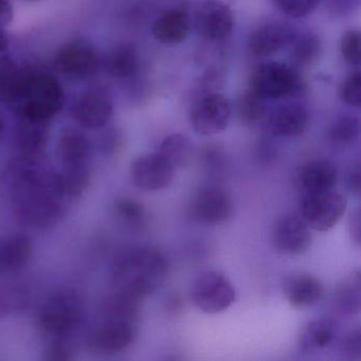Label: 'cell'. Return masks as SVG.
I'll return each mask as SVG.
<instances>
[{
    "instance_id": "cell-42",
    "label": "cell",
    "mask_w": 361,
    "mask_h": 361,
    "mask_svg": "<svg viewBox=\"0 0 361 361\" xmlns=\"http://www.w3.org/2000/svg\"><path fill=\"white\" fill-rule=\"evenodd\" d=\"M14 18V9L9 0H0V28L9 26Z\"/></svg>"
},
{
    "instance_id": "cell-41",
    "label": "cell",
    "mask_w": 361,
    "mask_h": 361,
    "mask_svg": "<svg viewBox=\"0 0 361 361\" xmlns=\"http://www.w3.org/2000/svg\"><path fill=\"white\" fill-rule=\"evenodd\" d=\"M276 158V149L270 143L263 142L259 145L257 151V159L259 164L264 166L274 164Z\"/></svg>"
},
{
    "instance_id": "cell-35",
    "label": "cell",
    "mask_w": 361,
    "mask_h": 361,
    "mask_svg": "<svg viewBox=\"0 0 361 361\" xmlns=\"http://www.w3.org/2000/svg\"><path fill=\"white\" fill-rule=\"evenodd\" d=\"M200 166L211 178L223 179L229 169V159L225 149L219 145H208L200 153Z\"/></svg>"
},
{
    "instance_id": "cell-22",
    "label": "cell",
    "mask_w": 361,
    "mask_h": 361,
    "mask_svg": "<svg viewBox=\"0 0 361 361\" xmlns=\"http://www.w3.org/2000/svg\"><path fill=\"white\" fill-rule=\"evenodd\" d=\"M192 22L183 10H170L162 14L152 25V33L156 41L166 46H177L189 37Z\"/></svg>"
},
{
    "instance_id": "cell-43",
    "label": "cell",
    "mask_w": 361,
    "mask_h": 361,
    "mask_svg": "<svg viewBox=\"0 0 361 361\" xmlns=\"http://www.w3.org/2000/svg\"><path fill=\"white\" fill-rule=\"evenodd\" d=\"M360 164H359L353 166L350 172H348V188L355 195H359V194H360Z\"/></svg>"
},
{
    "instance_id": "cell-38",
    "label": "cell",
    "mask_w": 361,
    "mask_h": 361,
    "mask_svg": "<svg viewBox=\"0 0 361 361\" xmlns=\"http://www.w3.org/2000/svg\"><path fill=\"white\" fill-rule=\"evenodd\" d=\"M361 37L358 30H348L342 35L340 51L342 58L353 66H359L361 61Z\"/></svg>"
},
{
    "instance_id": "cell-28",
    "label": "cell",
    "mask_w": 361,
    "mask_h": 361,
    "mask_svg": "<svg viewBox=\"0 0 361 361\" xmlns=\"http://www.w3.org/2000/svg\"><path fill=\"white\" fill-rule=\"evenodd\" d=\"M360 135V123L354 116L336 118L326 128V141L334 149H345L354 145Z\"/></svg>"
},
{
    "instance_id": "cell-1",
    "label": "cell",
    "mask_w": 361,
    "mask_h": 361,
    "mask_svg": "<svg viewBox=\"0 0 361 361\" xmlns=\"http://www.w3.org/2000/svg\"><path fill=\"white\" fill-rule=\"evenodd\" d=\"M14 215L22 225L47 230L66 215L69 197L60 172L44 170L41 160L16 157L10 166Z\"/></svg>"
},
{
    "instance_id": "cell-5",
    "label": "cell",
    "mask_w": 361,
    "mask_h": 361,
    "mask_svg": "<svg viewBox=\"0 0 361 361\" xmlns=\"http://www.w3.org/2000/svg\"><path fill=\"white\" fill-rule=\"evenodd\" d=\"M101 67L100 52L94 44L82 37L65 43L54 60L56 73L71 81H83L92 78Z\"/></svg>"
},
{
    "instance_id": "cell-9",
    "label": "cell",
    "mask_w": 361,
    "mask_h": 361,
    "mask_svg": "<svg viewBox=\"0 0 361 361\" xmlns=\"http://www.w3.org/2000/svg\"><path fill=\"white\" fill-rule=\"evenodd\" d=\"M138 323L121 319L103 317L94 325L86 338V346L90 353L111 356L128 350L137 338Z\"/></svg>"
},
{
    "instance_id": "cell-8",
    "label": "cell",
    "mask_w": 361,
    "mask_h": 361,
    "mask_svg": "<svg viewBox=\"0 0 361 361\" xmlns=\"http://www.w3.org/2000/svg\"><path fill=\"white\" fill-rule=\"evenodd\" d=\"M348 200L336 192L305 193L300 202V216L314 231L333 229L345 212Z\"/></svg>"
},
{
    "instance_id": "cell-2",
    "label": "cell",
    "mask_w": 361,
    "mask_h": 361,
    "mask_svg": "<svg viewBox=\"0 0 361 361\" xmlns=\"http://www.w3.org/2000/svg\"><path fill=\"white\" fill-rule=\"evenodd\" d=\"M168 269V261L159 249L130 247L120 252L111 264V284L115 290L143 301L164 284Z\"/></svg>"
},
{
    "instance_id": "cell-15",
    "label": "cell",
    "mask_w": 361,
    "mask_h": 361,
    "mask_svg": "<svg viewBox=\"0 0 361 361\" xmlns=\"http://www.w3.org/2000/svg\"><path fill=\"white\" fill-rule=\"evenodd\" d=\"M174 173L175 169L157 152L139 156L130 166L133 183L142 191L166 189L174 178Z\"/></svg>"
},
{
    "instance_id": "cell-26",
    "label": "cell",
    "mask_w": 361,
    "mask_h": 361,
    "mask_svg": "<svg viewBox=\"0 0 361 361\" xmlns=\"http://www.w3.org/2000/svg\"><path fill=\"white\" fill-rule=\"evenodd\" d=\"M334 304L340 314L354 316L361 306V276L358 269L346 274L336 286Z\"/></svg>"
},
{
    "instance_id": "cell-33",
    "label": "cell",
    "mask_w": 361,
    "mask_h": 361,
    "mask_svg": "<svg viewBox=\"0 0 361 361\" xmlns=\"http://www.w3.org/2000/svg\"><path fill=\"white\" fill-rule=\"evenodd\" d=\"M60 176L69 200H75L87 191L92 183V168L90 164L67 166V168H62Z\"/></svg>"
},
{
    "instance_id": "cell-12",
    "label": "cell",
    "mask_w": 361,
    "mask_h": 361,
    "mask_svg": "<svg viewBox=\"0 0 361 361\" xmlns=\"http://www.w3.org/2000/svg\"><path fill=\"white\" fill-rule=\"evenodd\" d=\"M232 106L228 98L217 92H209L195 101L190 109V124L200 136L221 134L229 126Z\"/></svg>"
},
{
    "instance_id": "cell-40",
    "label": "cell",
    "mask_w": 361,
    "mask_h": 361,
    "mask_svg": "<svg viewBox=\"0 0 361 361\" xmlns=\"http://www.w3.org/2000/svg\"><path fill=\"white\" fill-rule=\"evenodd\" d=\"M339 353L346 360H355L361 357V331L359 327L348 331L340 340Z\"/></svg>"
},
{
    "instance_id": "cell-32",
    "label": "cell",
    "mask_w": 361,
    "mask_h": 361,
    "mask_svg": "<svg viewBox=\"0 0 361 361\" xmlns=\"http://www.w3.org/2000/svg\"><path fill=\"white\" fill-rule=\"evenodd\" d=\"M290 45L291 60L297 66H312L322 52L320 39L312 33L295 35Z\"/></svg>"
},
{
    "instance_id": "cell-36",
    "label": "cell",
    "mask_w": 361,
    "mask_h": 361,
    "mask_svg": "<svg viewBox=\"0 0 361 361\" xmlns=\"http://www.w3.org/2000/svg\"><path fill=\"white\" fill-rule=\"evenodd\" d=\"M339 96L345 104L359 107L361 104L360 71H350L339 86Z\"/></svg>"
},
{
    "instance_id": "cell-48",
    "label": "cell",
    "mask_w": 361,
    "mask_h": 361,
    "mask_svg": "<svg viewBox=\"0 0 361 361\" xmlns=\"http://www.w3.org/2000/svg\"><path fill=\"white\" fill-rule=\"evenodd\" d=\"M4 117L3 114H1V111H0V134H1V132H3L4 130Z\"/></svg>"
},
{
    "instance_id": "cell-46",
    "label": "cell",
    "mask_w": 361,
    "mask_h": 361,
    "mask_svg": "<svg viewBox=\"0 0 361 361\" xmlns=\"http://www.w3.org/2000/svg\"><path fill=\"white\" fill-rule=\"evenodd\" d=\"M183 299L179 295H172L166 299V310L169 314H177L183 310Z\"/></svg>"
},
{
    "instance_id": "cell-6",
    "label": "cell",
    "mask_w": 361,
    "mask_h": 361,
    "mask_svg": "<svg viewBox=\"0 0 361 361\" xmlns=\"http://www.w3.org/2000/svg\"><path fill=\"white\" fill-rule=\"evenodd\" d=\"M304 87L297 71L281 62L259 65L250 77L249 90L263 100H279L298 94Z\"/></svg>"
},
{
    "instance_id": "cell-30",
    "label": "cell",
    "mask_w": 361,
    "mask_h": 361,
    "mask_svg": "<svg viewBox=\"0 0 361 361\" xmlns=\"http://www.w3.org/2000/svg\"><path fill=\"white\" fill-rule=\"evenodd\" d=\"M157 153L160 154L175 170L183 169L190 164L193 155V143L185 135H169L160 143Z\"/></svg>"
},
{
    "instance_id": "cell-17",
    "label": "cell",
    "mask_w": 361,
    "mask_h": 361,
    "mask_svg": "<svg viewBox=\"0 0 361 361\" xmlns=\"http://www.w3.org/2000/svg\"><path fill=\"white\" fill-rule=\"evenodd\" d=\"M282 291L287 302L300 310L317 305L325 295L322 281L307 272H293L285 276Z\"/></svg>"
},
{
    "instance_id": "cell-23",
    "label": "cell",
    "mask_w": 361,
    "mask_h": 361,
    "mask_svg": "<svg viewBox=\"0 0 361 361\" xmlns=\"http://www.w3.org/2000/svg\"><path fill=\"white\" fill-rule=\"evenodd\" d=\"M16 132L18 157L23 159L41 160L49 139V124L20 121Z\"/></svg>"
},
{
    "instance_id": "cell-20",
    "label": "cell",
    "mask_w": 361,
    "mask_h": 361,
    "mask_svg": "<svg viewBox=\"0 0 361 361\" xmlns=\"http://www.w3.org/2000/svg\"><path fill=\"white\" fill-rule=\"evenodd\" d=\"M33 242L22 233L0 238V276H10L22 270L33 255Z\"/></svg>"
},
{
    "instance_id": "cell-34",
    "label": "cell",
    "mask_w": 361,
    "mask_h": 361,
    "mask_svg": "<svg viewBox=\"0 0 361 361\" xmlns=\"http://www.w3.org/2000/svg\"><path fill=\"white\" fill-rule=\"evenodd\" d=\"M263 99L251 90H246L238 96L235 103L238 119L244 126H252L259 123L266 115V105Z\"/></svg>"
},
{
    "instance_id": "cell-14",
    "label": "cell",
    "mask_w": 361,
    "mask_h": 361,
    "mask_svg": "<svg viewBox=\"0 0 361 361\" xmlns=\"http://www.w3.org/2000/svg\"><path fill=\"white\" fill-rule=\"evenodd\" d=\"M194 28L204 41H223L233 31V12L223 0H204L196 9Z\"/></svg>"
},
{
    "instance_id": "cell-45",
    "label": "cell",
    "mask_w": 361,
    "mask_h": 361,
    "mask_svg": "<svg viewBox=\"0 0 361 361\" xmlns=\"http://www.w3.org/2000/svg\"><path fill=\"white\" fill-rule=\"evenodd\" d=\"M358 3L359 0H331L333 11L342 14L352 11Z\"/></svg>"
},
{
    "instance_id": "cell-7",
    "label": "cell",
    "mask_w": 361,
    "mask_h": 361,
    "mask_svg": "<svg viewBox=\"0 0 361 361\" xmlns=\"http://www.w3.org/2000/svg\"><path fill=\"white\" fill-rule=\"evenodd\" d=\"M236 293L229 279L216 270L202 272L191 287V300L204 314L225 312L235 302Z\"/></svg>"
},
{
    "instance_id": "cell-3",
    "label": "cell",
    "mask_w": 361,
    "mask_h": 361,
    "mask_svg": "<svg viewBox=\"0 0 361 361\" xmlns=\"http://www.w3.org/2000/svg\"><path fill=\"white\" fill-rule=\"evenodd\" d=\"M5 103L20 121L50 124L64 107V88L50 73H20Z\"/></svg>"
},
{
    "instance_id": "cell-10",
    "label": "cell",
    "mask_w": 361,
    "mask_h": 361,
    "mask_svg": "<svg viewBox=\"0 0 361 361\" xmlns=\"http://www.w3.org/2000/svg\"><path fill=\"white\" fill-rule=\"evenodd\" d=\"M73 120L86 130H101L114 116L111 90L105 86H92L77 94L71 106Z\"/></svg>"
},
{
    "instance_id": "cell-29",
    "label": "cell",
    "mask_w": 361,
    "mask_h": 361,
    "mask_svg": "<svg viewBox=\"0 0 361 361\" xmlns=\"http://www.w3.org/2000/svg\"><path fill=\"white\" fill-rule=\"evenodd\" d=\"M31 303L28 287L22 283H0V319L24 312Z\"/></svg>"
},
{
    "instance_id": "cell-19",
    "label": "cell",
    "mask_w": 361,
    "mask_h": 361,
    "mask_svg": "<svg viewBox=\"0 0 361 361\" xmlns=\"http://www.w3.org/2000/svg\"><path fill=\"white\" fill-rule=\"evenodd\" d=\"M310 126V113L304 105L287 103L276 107L269 117L268 126L271 134L280 138L300 136Z\"/></svg>"
},
{
    "instance_id": "cell-13",
    "label": "cell",
    "mask_w": 361,
    "mask_h": 361,
    "mask_svg": "<svg viewBox=\"0 0 361 361\" xmlns=\"http://www.w3.org/2000/svg\"><path fill=\"white\" fill-rule=\"evenodd\" d=\"M310 228L300 215L284 214L274 221L271 244L274 250L285 257L304 255L312 246Z\"/></svg>"
},
{
    "instance_id": "cell-44",
    "label": "cell",
    "mask_w": 361,
    "mask_h": 361,
    "mask_svg": "<svg viewBox=\"0 0 361 361\" xmlns=\"http://www.w3.org/2000/svg\"><path fill=\"white\" fill-rule=\"evenodd\" d=\"M348 228H350V234L352 236L353 242L355 244L360 245V212H359V209L350 214Z\"/></svg>"
},
{
    "instance_id": "cell-47",
    "label": "cell",
    "mask_w": 361,
    "mask_h": 361,
    "mask_svg": "<svg viewBox=\"0 0 361 361\" xmlns=\"http://www.w3.org/2000/svg\"><path fill=\"white\" fill-rule=\"evenodd\" d=\"M10 39L5 28H0V56L5 54L9 49Z\"/></svg>"
},
{
    "instance_id": "cell-25",
    "label": "cell",
    "mask_w": 361,
    "mask_h": 361,
    "mask_svg": "<svg viewBox=\"0 0 361 361\" xmlns=\"http://www.w3.org/2000/svg\"><path fill=\"white\" fill-rule=\"evenodd\" d=\"M139 54L134 46L122 44L113 48L102 59V65L109 75L116 79L134 77L139 69Z\"/></svg>"
},
{
    "instance_id": "cell-49",
    "label": "cell",
    "mask_w": 361,
    "mask_h": 361,
    "mask_svg": "<svg viewBox=\"0 0 361 361\" xmlns=\"http://www.w3.org/2000/svg\"><path fill=\"white\" fill-rule=\"evenodd\" d=\"M26 1H39V0H26Z\"/></svg>"
},
{
    "instance_id": "cell-24",
    "label": "cell",
    "mask_w": 361,
    "mask_h": 361,
    "mask_svg": "<svg viewBox=\"0 0 361 361\" xmlns=\"http://www.w3.org/2000/svg\"><path fill=\"white\" fill-rule=\"evenodd\" d=\"M338 325L331 319H314L306 323L298 336L302 352L318 353L326 350L337 339Z\"/></svg>"
},
{
    "instance_id": "cell-4",
    "label": "cell",
    "mask_w": 361,
    "mask_h": 361,
    "mask_svg": "<svg viewBox=\"0 0 361 361\" xmlns=\"http://www.w3.org/2000/svg\"><path fill=\"white\" fill-rule=\"evenodd\" d=\"M85 304L77 291L60 289L46 298L35 314V327L48 339L71 338L85 320Z\"/></svg>"
},
{
    "instance_id": "cell-11",
    "label": "cell",
    "mask_w": 361,
    "mask_h": 361,
    "mask_svg": "<svg viewBox=\"0 0 361 361\" xmlns=\"http://www.w3.org/2000/svg\"><path fill=\"white\" fill-rule=\"evenodd\" d=\"M233 213V200L227 190L219 185H204L192 195L188 214L192 221L206 226L226 223Z\"/></svg>"
},
{
    "instance_id": "cell-18",
    "label": "cell",
    "mask_w": 361,
    "mask_h": 361,
    "mask_svg": "<svg viewBox=\"0 0 361 361\" xmlns=\"http://www.w3.org/2000/svg\"><path fill=\"white\" fill-rule=\"evenodd\" d=\"M92 143L79 128L61 130L56 142V156L62 168L90 164Z\"/></svg>"
},
{
    "instance_id": "cell-27",
    "label": "cell",
    "mask_w": 361,
    "mask_h": 361,
    "mask_svg": "<svg viewBox=\"0 0 361 361\" xmlns=\"http://www.w3.org/2000/svg\"><path fill=\"white\" fill-rule=\"evenodd\" d=\"M141 300L132 295L115 290L103 300L101 312L103 317L138 323L141 314Z\"/></svg>"
},
{
    "instance_id": "cell-37",
    "label": "cell",
    "mask_w": 361,
    "mask_h": 361,
    "mask_svg": "<svg viewBox=\"0 0 361 361\" xmlns=\"http://www.w3.org/2000/svg\"><path fill=\"white\" fill-rule=\"evenodd\" d=\"M321 0H272L274 5L287 16L303 18L318 8Z\"/></svg>"
},
{
    "instance_id": "cell-31",
    "label": "cell",
    "mask_w": 361,
    "mask_h": 361,
    "mask_svg": "<svg viewBox=\"0 0 361 361\" xmlns=\"http://www.w3.org/2000/svg\"><path fill=\"white\" fill-rule=\"evenodd\" d=\"M116 216L133 231H142L149 223L147 209L135 198L121 196L114 202Z\"/></svg>"
},
{
    "instance_id": "cell-21",
    "label": "cell",
    "mask_w": 361,
    "mask_h": 361,
    "mask_svg": "<svg viewBox=\"0 0 361 361\" xmlns=\"http://www.w3.org/2000/svg\"><path fill=\"white\" fill-rule=\"evenodd\" d=\"M297 181L306 193L331 191L338 183V169L329 159H314L300 166Z\"/></svg>"
},
{
    "instance_id": "cell-16",
    "label": "cell",
    "mask_w": 361,
    "mask_h": 361,
    "mask_svg": "<svg viewBox=\"0 0 361 361\" xmlns=\"http://www.w3.org/2000/svg\"><path fill=\"white\" fill-rule=\"evenodd\" d=\"M295 35V30L286 23H265L249 35V52L257 58H269L287 47Z\"/></svg>"
},
{
    "instance_id": "cell-39",
    "label": "cell",
    "mask_w": 361,
    "mask_h": 361,
    "mask_svg": "<svg viewBox=\"0 0 361 361\" xmlns=\"http://www.w3.org/2000/svg\"><path fill=\"white\" fill-rule=\"evenodd\" d=\"M75 350L69 338H56L50 340L43 352L46 361H71L73 359Z\"/></svg>"
}]
</instances>
